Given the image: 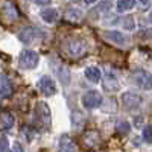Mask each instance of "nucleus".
Segmentation results:
<instances>
[{"mask_svg": "<svg viewBox=\"0 0 152 152\" xmlns=\"http://www.w3.org/2000/svg\"><path fill=\"white\" fill-rule=\"evenodd\" d=\"M143 138H145V142H146V143H151V126H146V128H145Z\"/></svg>", "mask_w": 152, "mask_h": 152, "instance_id": "21", "label": "nucleus"}, {"mask_svg": "<svg viewBox=\"0 0 152 152\" xmlns=\"http://www.w3.org/2000/svg\"><path fill=\"white\" fill-rule=\"evenodd\" d=\"M11 82L6 79V78H3V81H2V88H0V96H8L9 93H11Z\"/></svg>", "mask_w": 152, "mask_h": 152, "instance_id": "17", "label": "nucleus"}, {"mask_svg": "<svg viewBox=\"0 0 152 152\" xmlns=\"http://www.w3.org/2000/svg\"><path fill=\"white\" fill-rule=\"evenodd\" d=\"M15 119L9 111H0V128L2 129H11L12 125H14Z\"/></svg>", "mask_w": 152, "mask_h": 152, "instance_id": "7", "label": "nucleus"}, {"mask_svg": "<svg viewBox=\"0 0 152 152\" xmlns=\"http://www.w3.org/2000/svg\"><path fill=\"white\" fill-rule=\"evenodd\" d=\"M82 104L87 110L97 108V107H100V104H102V94H100L99 91H96V90H90L82 97Z\"/></svg>", "mask_w": 152, "mask_h": 152, "instance_id": "2", "label": "nucleus"}, {"mask_svg": "<svg viewBox=\"0 0 152 152\" xmlns=\"http://www.w3.org/2000/svg\"><path fill=\"white\" fill-rule=\"evenodd\" d=\"M105 37L108 38V40H111L113 43L116 44H123L125 43V37L120 34V32H116V31H111V32H105Z\"/></svg>", "mask_w": 152, "mask_h": 152, "instance_id": "15", "label": "nucleus"}, {"mask_svg": "<svg viewBox=\"0 0 152 152\" xmlns=\"http://www.w3.org/2000/svg\"><path fill=\"white\" fill-rule=\"evenodd\" d=\"M66 18L72 23H79L82 20V11L81 9H76V8H72L67 11V14H66Z\"/></svg>", "mask_w": 152, "mask_h": 152, "instance_id": "13", "label": "nucleus"}, {"mask_svg": "<svg viewBox=\"0 0 152 152\" xmlns=\"http://www.w3.org/2000/svg\"><path fill=\"white\" fill-rule=\"evenodd\" d=\"M41 35H43V32H41L40 29H37V28H28V29H24V31L20 34V40H21L23 43L29 44V43L35 41L37 38H41Z\"/></svg>", "mask_w": 152, "mask_h": 152, "instance_id": "6", "label": "nucleus"}, {"mask_svg": "<svg viewBox=\"0 0 152 152\" xmlns=\"http://www.w3.org/2000/svg\"><path fill=\"white\" fill-rule=\"evenodd\" d=\"M18 64L21 69H35L38 64V53L34 50H23L18 56Z\"/></svg>", "mask_w": 152, "mask_h": 152, "instance_id": "1", "label": "nucleus"}, {"mask_svg": "<svg viewBox=\"0 0 152 152\" xmlns=\"http://www.w3.org/2000/svg\"><path fill=\"white\" fill-rule=\"evenodd\" d=\"M58 152H76V146H75V143L72 142V138H69V137H66V135L61 137Z\"/></svg>", "mask_w": 152, "mask_h": 152, "instance_id": "8", "label": "nucleus"}, {"mask_svg": "<svg viewBox=\"0 0 152 152\" xmlns=\"http://www.w3.org/2000/svg\"><path fill=\"white\" fill-rule=\"evenodd\" d=\"M34 2H35L37 5H49L52 0H34Z\"/></svg>", "mask_w": 152, "mask_h": 152, "instance_id": "23", "label": "nucleus"}, {"mask_svg": "<svg viewBox=\"0 0 152 152\" xmlns=\"http://www.w3.org/2000/svg\"><path fill=\"white\" fill-rule=\"evenodd\" d=\"M84 2H85L87 5H91V3H96L97 0H84Z\"/></svg>", "mask_w": 152, "mask_h": 152, "instance_id": "25", "label": "nucleus"}, {"mask_svg": "<svg viewBox=\"0 0 152 152\" xmlns=\"http://www.w3.org/2000/svg\"><path fill=\"white\" fill-rule=\"evenodd\" d=\"M128 132H129V123H128V122H122V123L117 125V134L126 135Z\"/></svg>", "mask_w": 152, "mask_h": 152, "instance_id": "18", "label": "nucleus"}, {"mask_svg": "<svg viewBox=\"0 0 152 152\" xmlns=\"http://www.w3.org/2000/svg\"><path fill=\"white\" fill-rule=\"evenodd\" d=\"M8 148H9L8 137H5V135H0V152H8Z\"/></svg>", "mask_w": 152, "mask_h": 152, "instance_id": "20", "label": "nucleus"}, {"mask_svg": "<svg viewBox=\"0 0 152 152\" xmlns=\"http://www.w3.org/2000/svg\"><path fill=\"white\" fill-rule=\"evenodd\" d=\"M122 23H123V28L126 31H132L134 29V18L132 17H125Z\"/></svg>", "mask_w": 152, "mask_h": 152, "instance_id": "19", "label": "nucleus"}, {"mask_svg": "<svg viewBox=\"0 0 152 152\" xmlns=\"http://www.w3.org/2000/svg\"><path fill=\"white\" fill-rule=\"evenodd\" d=\"M122 100H123V104H125V107L126 108H129V110H135V108H138L142 105V97L138 96V94H135V93H125L123 96H122Z\"/></svg>", "mask_w": 152, "mask_h": 152, "instance_id": "5", "label": "nucleus"}, {"mask_svg": "<svg viewBox=\"0 0 152 152\" xmlns=\"http://www.w3.org/2000/svg\"><path fill=\"white\" fill-rule=\"evenodd\" d=\"M135 6V0H119L117 2V11L119 12H126Z\"/></svg>", "mask_w": 152, "mask_h": 152, "instance_id": "16", "label": "nucleus"}, {"mask_svg": "<svg viewBox=\"0 0 152 152\" xmlns=\"http://www.w3.org/2000/svg\"><path fill=\"white\" fill-rule=\"evenodd\" d=\"M135 82L140 87H143L145 90H149L151 88V76L146 72H137L135 73Z\"/></svg>", "mask_w": 152, "mask_h": 152, "instance_id": "9", "label": "nucleus"}, {"mask_svg": "<svg viewBox=\"0 0 152 152\" xmlns=\"http://www.w3.org/2000/svg\"><path fill=\"white\" fill-rule=\"evenodd\" d=\"M12 152H23V148L20 146V143H15L14 148H12Z\"/></svg>", "mask_w": 152, "mask_h": 152, "instance_id": "22", "label": "nucleus"}, {"mask_svg": "<svg viewBox=\"0 0 152 152\" xmlns=\"http://www.w3.org/2000/svg\"><path fill=\"white\" fill-rule=\"evenodd\" d=\"M84 138H85V142H87L88 146H94V145L100 143V135H99L97 131H88L84 135Z\"/></svg>", "mask_w": 152, "mask_h": 152, "instance_id": "14", "label": "nucleus"}, {"mask_svg": "<svg viewBox=\"0 0 152 152\" xmlns=\"http://www.w3.org/2000/svg\"><path fill=\"white\" fill-rule=\"evenodd\" d=\"M38 87L44 93V96H53L56 93V85L49 76H43L40 79V82H38Z\"/></svg>", "mask_w": 152, "mask_h": 152, "instance_id": "4", "label": "nucleus"}, {"mask_svg": "<svg viewBox=\"0 0 152 152\" xmlns=\"http://www.w3.org/2000/svg\"><path fill=\"white\" fill-rule=\"evenodd\" d=\"M104 88L107 91H116V90H119V82H117V79L114 78L113 75H107V78H105V81H104Z\"/></svg>", "mask_w": 152, "mask_h": 152, "instance_id": "12", "label": "nucleus"}, {"mask_svg": "<svg viewBox=\"0 0 152 152\" xmlns=\"http://www.w3.org/2000/svg\"><path fill=\"white\" fill-rule=\"evenodd\" d=\"M84 75H85V78L93 84H97L100 81V72H99L97 67H87Z\"/></svg>", "mask_w": 152, "mask_h": 152, "instance_id": "10", "label": "nucleus"}, {"mask_svg": "<svg viewBox=\"0 0 152 152\" xmlns=\"http://www.w3.org/2000/svg\"><path fill=\"white\" fill-rule=\"evenodd\" d=\"M87 50V46L82 40H70L66 44V52L70 56H79Z\"/></svg>", "mask_w": 152, "mask_h": 152, "instance_id": "3", "label": "nucleus"}, {"mask_svg": "<svg viewBox=\"0 0 152 152\" xmlns=\"http://www.w3.org/2000/svg\"><path fill=\"white\" fill-rule=\"evenodd\" d=\"M140 5L145 6V8H148L149 6V0H140Z\"/></svg>", "mask_w": 152, "mask_h": 152, "instance_id": "24", "label": "nucleus"}, {"mask_svg": "<svg viewBox=\"0 0 152 152\" xmlns=\"http://www.w3.org/2000/svg\"><path fill=\"white\" fill-rule=\"evenodd\" d=\"M58 17H59L58 11H56V9H53V8L44 9V11L41 12V18H43L44 21H47V23H53V21H56V20H58Z\"/></svg>", "mask_w": 152, "mask_h": 152, "instance_id": "11", "label": "nucleus"}]
</instances>
